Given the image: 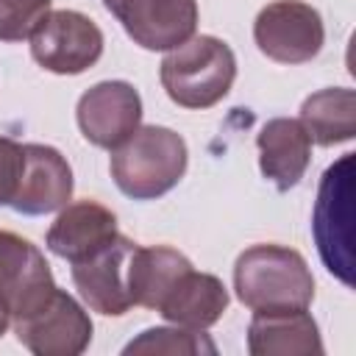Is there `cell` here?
I'll return each mask as SVG.
<instances>
[{"label":"cell","mask_w":356,"mask_h":356,"mask_svg":"<svg viewBox=\"0 0 356 356\" xmlns=\"http://www.w3.org/2000/svg\"><path fill=\"white\" fill-rule=\"evenodd\" d=\"M234 289L250 312L309 309L314 278L306 259L284 245H253L236 256Z\"/></svg>","instance_id":"obj_1"},{"label":"cell","mask_w":356,"mask_h":356,"mask_svg":"<svg viewBox=\"0 0 356 356\" xmlns=\"http://www.w3.org/2000/svg\"><path fill=\"white\" fill-rule=\"evenodd\" d=\"M189 150L181 134L164 125H139L111 150V178L131 200H156L184 178Z\"/></svg>","instance_id":"obj_2"},{"label":"cell","mask_w":356,"mask_h":356,"mask_svg":"<svg viewBox=\"0 0 356 356\" xmlns=\"http://www.w3.org/2000/svg\"><path fill=\"white\" fill-rule=\"evenodd\" d=\"M159 78L167 97L181 108H211L234 86L236 56L217 36H192L167 50L159 64Z\"/></svg>","instance_id":"obj_3"},{"label":"cell","mask_w":356,"mask_h":356,"mask_svg":"<svg viewBox=\"0 0 356 356\" xmlns=\"http://www.w3.org/2000/svg\"><path fill=\"white\" fill-rule=\"evenodd\" d=\"M312 234L325 270L345 286H353V153H345L323 172Z\"/></svg>","instance_id":"obj_4"},{"label":"cell","mask_w":356,"mask_h":356,"mask_svg":"<svg viewBox=\"0 0 356 356\" xmlns=\"http://www.w3.org/2000/svg\"><path fill=\"white\" fill-rule=\"evenodd\" d=\"M22 348L33 356H81L92 342L86 309L64 289H53L33 309L11 320Z\"/></svg>","instance_id":"obj_5"},{"label":"cell","mask_w":356,"mask_h":356,"mask_svg":"<svg viewBox=\"0 0 356 356\" xmlns=\"http://www.w3.org/2000/svg\"><path fill=\"white\" fill-rule=\"evenodd\" d=\"M28 39L33 61L56 75H81L103 56V31L72 8L47 11Z\"/></svg>","instance_id":"obj_6"},{"label":"cell","mask_w":356,"mask_h":356,"mask_svg":"<svg viewBox=\"0 0 356 356\" xmlns=\"http://www.w3.org/2000/svg\"><path fill=\"white\" fill-rule=\"evenodd\" d=\"M256 47L278 64H306L325 42L323 17L314 6L303 0H275L267 3L253 22Z\"/></svg>","instance_id":"obj_7"},{"label":"cell","mask_w":356,"mask_h":356,"mask_svg":"<svg viewBox=\"0 0 356 356\" xmlns=\"http://www.w3.org/2000/svg\"><path fill=\"white\" fill-rule=\"evenodd\" d=\"M103 6L145 50H172L197 28V0H103Z\"/></svg>","instance_id":"obj_8"},{"label":"cell","mask_w":356,"mask_h":356,"mask_svg":"<svg viewBox=\"0 0 356 356\" xmlns=\"http://www.w3.org/2000/svg\"><path fill=\"white\" fill-rule=\"evenodd\" d=\"M75 120L86 142L114 150L139 128L142 97L128 81H100L81 95Z\"/></svg>","instance_id":"obj_9"},{"label":"cell","mask_w":356,"mask_h":356,"mask_svg":"<svg viewBox=\"0 0 356 356\" xmlns=\"http://www.w3.org/2000/svg\"><path fill=\"white\" fill-rule=\"evenodd\" d=\"M136 242L117 234L108 245L70 267L81 300L106 317H122L134 303L128 295V264Z\"/></svg>","instance_id":"obj_10"},{"label":"cell","mask_w":356,"mask_h":356,"mask_svg":"<svg viewBox=\"0 0 356 356\" xmlns=\"http://www.w3.org/2000/svg\"><path fill=\"white\" fill-rule=\"evenodd\" d=\"M56 289L44 253L14 231H0V306L14 320Z\"/></svg>","instance_id":"obj_11"},{"label":"cell","mask_w":356,"mask_h":356,"mask_svg":"<svg viewBox=\"0 0 356 356\" xmlns=\"http://www.w3.org/2000/svg\"><path fill=\"white\" fill-rule=\"evenodd\" d=\"M25 167L11 200V209L28 217H42L50 211H61L72 197V167L70 161L50 145H22Z\"/></svg>","instance_id":"obj_12"},{"label":"cell","mask_w":356,"mask_h":356,"mask_svg":"<svg viewBox=\"0 0 356 356\" xmlns=\"http://www.w3.org/2000/svg\"><path fill=\"white\" fill-rule=\"evenodd\" d=\"M117 234V217L111 209H106L97 200H78L67 203L58 211V217L47 228L44 245L58 259L75 264L100 250L103 245H108Z\"/></svg>","instance_id":"obj_13"},{"label":"cell","mask_w":356,"mask_h":356,"mask_svg":"<svg viewBox=\"0 0 356 356\" xmlns=\"http://www.w3.org/2000/svg\"><path fill=\"white\" fill-rule=\"evenodd\" d=\"M259 147V170L261 175L278 189L289 192L306 175L312 161V139L300 120L292 117H273L256 134Z\"/></svg>","instance_id":"obj_14"},{"label":"cell","mask_w":356,"mask_h":356,"mask_svg":"<svg viewBox=\"0 0 356 356\" xmlns=\"http://www.w3.org/2000/svg\"><path fill=\"white\" fill-rule=\"evenodd\" d=\"M225 309H228L225 284L211 273H197L195 267L181 273L178 281L167 289V295L156 306V312L167 323L192 331H203L214 325L225 314Z\"/></svg>","instance_id":"obj_15"},{"label":"cell","mask_w":356,"mask_h":356,"mask_svg":"<svg viewBox=\"0 0 356 356\" xmlns=\"http://www.w3.org/2000/svg\"><path fill=\"white\" fill-rule=\"evenodd\" d=\"M250 356H320L323 339L314 317L306 309L253 312L248 325Z\"/></svg>","instance_id":"obj_16"},{"label":"cell","mask_w":356,"mask_h":356,"mask_svg":"<svg viewBox=\"0 0 356 356\" xmlns=\"http://www.w3.org/2000/svg\"><path fill=\"white\" fill-rule=\"evenodd\" d=\"M192 261L167 245H153V248H134L131 264H128V295L134 306L156 309L167 289L178 281L181 273H186Z\"/></svg>","instance_id":"obj_17"},{"label":"cell","mask_w":356,"mask_h":356,"mask_svg":"<svg viewBox=\"0 0 356 356\" xmlns=\"http://www.w3.org/2000/svg\"><path fill=\"white\" fill-rule=\"evenodd\" d=\"M300 125L320 147L350 142L356 136V92L348 86H328L309 95L300 106Z\"/></svg>","instance_id":"obj_18"},{"label":"cell","mask_w":356,"mask_h":356,"mask_svg":"<svg viewBox=\"0 0 356 356\" xmlns=\"http://www.w3.org/2000/svg\"><path fill=\"white\" fill-rule=\"evenodd\" d=\"M125 356L131 353H170V356H214L217 345L209 339V334L203 331H192V328H147L142 331L136 339H131L122 348Z\"/></svg>","instance_id":"obj_19"},{"label":"cell","mask_w":356,"mask_h":356,"mask_svg":"<svg viewBox=\"0 0 356 356\" xmlns=\"http://www.w3.org/2000/svg\"><path fill=\"white\" fill-rule=\"evenodd\" d=\"M53 0H0V42H22L33 33Z\"/></svg>","instance_id":"obj_20"},{"label":"cell","mask_w":356,"mask_h":356,"mask_svg":"<svg viewBox=\"0 0 356 356\" xmlns=\"http://www.w3.org/2000/svg\"><path fill=\"white\" fill-rule=\"evenodd\" d=\"M25 167V150L17 139L0 136V206H11Z\"/></svg>","instance_id":"obj_21"},{"label":"cell","mask_w":356,"mask_h":356,"mask_svg":"<svg viewBox=\"0 0 356 356\" xmlns=\"http://www.w3.org/2000/svg\"><path fill=\"white\" fill-rule=\"evenodd\" d=\"M8 325H11V317H8V314H6V309L0 306V337L6 334V328H8Z\"/></svg>","instance_id":"obj_22"}]
</instances>
